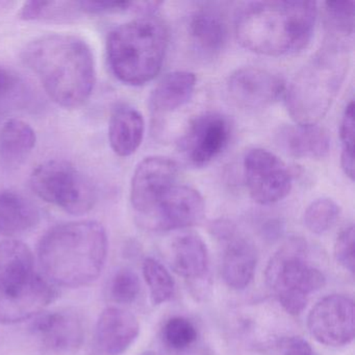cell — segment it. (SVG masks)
<instances>
[{"label":"cell","mask_w":355,"mask_h":355,"mask_svg":"<svg viewBox=\"0 0 355 355\" xmlns=\"http://www.w3.org/2000/svg\"><path fill=\"white\" fill-rule=\"evenodd\" d=\"M22 62L37 76L49 98L65 109H78L96 83L94 55L86 41L69 34L39 37L22 51Z\"/></svg>","instance_id":"1"},{"label":"cell","mask_w":355,"mask_h":355,"mask_svg":"<svg viewBox=\"0 0 355 355\" xmlns=\"http://www.w3.org/2000/svg\"><path fill=\"white\" fill-rule=\"evenodd\" d=\"M107 251L109 239L103 224L82 220L51 228L39 243L38 259L51 284L78 288L99 277Z\"/></svg>","instance_id":"2"},{"label":"cell","mask_w":355,"mask_h":355,"mask_svg":"<svg viewBox=\"0 0 355 355\" xmlns=\"http://www.w3.org/2000/svg\"><path fill=\"white\" fill-rule=\"evenodd\" d=\"M315 18L317 3L313 1H253L236 17V38L245 49L257 55H292L309 44Z\"/></svg>","instance_id":"3"},{"label":"cell","mask_w":355,"mask_h":355,"mask_svg":"<svg viewBox=\"0 0 355 355\" xmlns=\"http://www.w3.org/2000/svg\"><path fill=\"white\" fill-rule=\"evenodd\" d=\"M348 49L330 40L301 68L286 89V103L296 124H317L338 96L349 69Z\"/></svg>","instance_id":"4"},{"label":"cell","mask_w":355,"mask_h":355,"mask_svg":"<svg viewBox=\"0 0 355 355\" xmlns=\"http://www.w3.org/2000/svg\"><path fill=\"white\" fill-rule=\"evenodd\" d=\"M57 288L35 270L34 254L17 240L0 241V324H16L43 313Z\"/></svg>","instance_id":"5"},{"label":"cell","mask_w":355,"mask_h":355,"mask_svg":"<svg viewBox=\"0 0 355 355\" xmlns=\"http://www.w3.org/2000/svg\"><path fill=\"white\" fill-rule=\"evenodd\" d=\"M168 46V31L148 16L126 22L110 33L107 61L114 76L128 86H142L161 71Z\"/></svg>","instance_id":"6"},{"label":"cell","mask_w":355,"mask_h":355,"mask_svg":"<svg viewBox=\"0 0 355 355\" xmlns=\"http://www.w3.org/2000/svg\"><path fill=\"white\" fill-rule=\"evenodd\" d=\"M265 276L282 309L293 315H300L309 296L326 282L324 274L309 261V247L301 238L290 239L272 255Z\"/></svg>","instance_id":"7"},{"label":"cell","mask_w":355,"mask_h":355,"mask_svg":"<svg viewBox=\"0 0 355 355\" xmlns=\"http://www.w3.org/2000/svg\"><path fill=\"white\" fill-rule=\"evenodd\" d=\"M30 187L39 198L70 215H86L97 201L90 178L64 159H51L35 168Z\"/></svg>","instance_id":"8"},{"label":"cell","mask_w":355,"mask_h":355,"mask_svg":"<svg viewBox=\"0 0 355 355\" xmlns=\"http://www.w3.org/2000/svg\"><path fill=\"white\" fill-rule=\"evenodd\" d=\"M205 213V199L200 193L192 187L178 182L137 221L153 232H170L200 223Z\"/></svg>","instance_id":"9"},{"label":"cell","mask_w":355,"mask_h":355,"mask_svg":"<svg viewBox=\"0 0 355 355\" xmlns=\"http://www.w3.org/2000/svg\"><path fill=\"white\" fill-rule=\"evenodd\" d=\"M243 166L247 189L255 202L274 205L290 194V170L273 153L263 148L251 149L245 155Z\"/></svg>","instance_id":"10"},{"label":"cell","mask_w":355,"mask_h":355,"mask_svg":"<svg viewBox=\"0 0 355 355\" xmlns=\"http://www.w3.org/2000/svg\"><path fill=\"white\" fill-rule=\"evenodd\" d=\"M230 137V120L218 112H207L190 122L180 138V151L190 165L205 167L225 150Z\"/></svg>","instance_id":"11"},{"label":"cell","mask_w":355,"mask_h":355,"mask_svg":"<svg viewBox=\"0 0 355 355\" xmlns=\"http://www.w3.org/2000/svg\"><path fill=\"white\" fill-rule=\"evenodd\" d=\"M211 232L224 246V282L234 290H244L252 282L257 269V251L254 244L230 220L213 222Z\"/></svg>","instance_id":"12"},{"label":"cell","mask_w":355,"mask_h":355,"mask_svg":"<svg viewBox=\"0 0 355 355\" xmlns=\"http://www.w3.org/2000/svg\"><path fill=\"white\" fill-rule=\"evenodd\" d=\"M354 313L350 297L338 294L324 297L309 311V334L325 346H346L354 338Z\"/></svg>","instance_id":"13"},{"label":"cell","mask_w":355,"mask_h":355,"mask_svg":"<svg viewBox=\"0 0 355 355\" xmlns=\"http://www.w3.org/2000/svg\"><path fill=\"white\" fill-rule=\"evenodd\" d=\"M180 169L169 157L153 155L137 166L130 182V203L137 220L146 215L159 197L178 184Z\"/></svg>","instance_id":"14"},{"label":"cell","mask_w":355,"mask_h":355,"mask_svg":"<svg viewBox=\"0 0 355 355\" xmlns=\"http://www.w3.org/2000/svg\"><path fill=\"white\" fill-rule=\"evenodd\" d=\"M286 83L278 74L259 67H244L232 72L226 90L232 103L243 109H265L279 101Z\"/></svg>","instance_id":"15"},{"label":"cell","mask_w":355,"mask_h":355,"mask_svg":"<svg viewBox=\"0 0 355 355\" xmlns=\"http://www.w3.org/2000/svg\"><path fill=\"white\" fill-rule=\"evenodd\" d=\"M31 332L45 350L53 354H73L84 343L83 319L72 309L39 313L31 325Z\"/></svg>","instance_id":"16"},{"label":"cell","mask_w":355,"mask_h":355,"mask_svg":"<svg viewBox=\"0 0 355 355\" xmlns=\"http://www.w3.org/2000/svg\"><path fill=\"white\" fill-rule=\"evenodd\" d=\"M140 334L136 315L126 309L109 307L99 315L94 332L95 349L101 355H121Z\"/></svg>","instance_id":"17"},{"label":"cell","mask_w":355,"mask_h":355,"mask_svg":"<svg viewBox=\"0 0 355 355\" xmlns=\"http://www.w3.org/2000/svg\"><path fill=\"white\" fill-rule=\"evenodd\" d=\"M171 265L192 290L200 292L201 288H207L211 261L209 249L200 236L187 234L175 239L171 246Z\"/></svg>","instance_id":"18"},{"label":"cell","mask_w":355,"mask_h":355,"mask_svg":"<svg viewBox=\"0 0 355 355\" xmlns=\"http://www.w3.org/2000/svg\"><path fill=\"white\" fill-rule=\"evenodd\" d=\"M188 33L194 49L205 57L217 55L227 41L225 18L211 6L198 8L191 14Z\"/></svg>","instance_id":"19"},{"label":"cell","mask_w":355,"mask_h":355,"mask_svg":"<svg viewBox=\"0 0 355 355\" xmlns=\"http://www.w3.org/2000/svg\"><path fill=\"white\" fill-rule=\"evenodd\" d=\"M277 142L297 159H324L330 150L329 134L317 124L284 126L277 132Z\"/></svg>","instance_id":"20"},{"label":"cell","mask_w":355,"mask_h":355,"mask_svg":"<svg viewBox=\"0 0 355 355\" xmlns=\"http://www.w3.org/2000/svg\"><path fill=\"white\" fill-rule=\"evenodd\" d=\"M144 132V118L136 107L126 103L114 107L110 117L109 141L118 157L134 155L142 144Z\"/></svg>","instance_id":"21"},{"label":"cell","mask_w":355,"mask_h":355,"mask_svg":"<svg viewBox=\"0 0 355 355\" xmlns=\"http://www.w3.org/2000/svg\"><path fill=\"white\" fill-rule=\"evenodd\" d=\"M40 222L38 207L15 191L0 192V236L24 234Z\"/></svg>","instance_id":"22"},{"label":"cell","mask_w":355,"mask_h":355,"mask_svg":"<svg viewBox=\"0 0 355 355\" xmlns=\"http://www.w3.org/2000/svg\"><path fill=\"white\" fill-rule=\"evenodd\" d=\"M196 88V76L189 71H174L164 76L153 89L151 109L155 113H169L190 101Z\"/></svg>","instance_id":"23"},{"label":"cell","mask_w":355,"mask_h":355,"mask_svg":"<svg viewBox=\"0 0 355 355\" xmlns=\"http://www.w3.org/2000/svg\"><path fill=\"white\" fill-rule=\"evenodd\" d=\"M36 143V132L28 122L9 120L0 130V159L7 165H20L34 150Z\"/></svg>","instance_id":"24"},{"label":"cell","mask_w":355,"mask_h":355,"mask_svg":"<svg viewBox=\"0 0 355 355\" xmlns=\"http://www.w3.org/2000/svg\"><path fill=\"white\" fill-rule=\"evenodd\" d=\"M143 275L153 305L163 304L173 297L175 282L163 263L153 257H147L143 263Z\"/></svg>","instance_id":"25"},{"label":"cell","mask_w":355,"mask_h":355,"mask_svg":"<svg viewBox=\"0 0 355 355\" xmlns=\"http://www.w3.org/2000/svg\"><path fill=\"white\" fill-rule=\"evenodd\" d=\"M80 13L78 1H26L20 9L24 21L69 19Z\"/></svg>","instance_id":"26"},{"label":"cell","mask_w":355,"mask_h":355,"mask_svg":"<svg viewBox=\"0 0 355 355\" xmlns=\"http://www.w3.org/2000/svg\"><path fill=\"white\" fill-rule=\"evenodd\" d=\"M326 26L331 34L330 40L342 42V38L352 36L354 32V3L327 1L324 3Z\"/></svg>","instance_id":"27"},{"label":"cell","mask_w":355,"mask_h":355,"mask_svg":"<svg viewBox=\"0 0 355 355\" xmlns=\"http://www.w3.org/2000/svg\"><path fill=\"white\" fill-rule=\"evenodd\" d=\"M340 215V207L336 201L330 198H319L306 207L303 222L309 232L322 234L336 223Z\"/></svg>","instance_id":"28"},{"label":"cell","mask_w":355,"mask_h":355,"mask_svg":"<svg viewBox=\"0 0 355 355\" xmlns=\"http://www.w3.org/2000/svg\"><path fill=\"white\" fill-rule=\"evenodd\" d=\"M354 101L351 99L345 107L340 126V166L344 173L354 180Z\"/></svg>","instance_id":"29"},{"label":"cell","mask_w":355,"mask_h":355,"mask_svg":"<svg viewBox=\"0 0 355 355\" xmlns=\"http://www.w3.org/2000/svg\"><path fill=\"white\" fill-rule=\"evenodd\" d=\"M197 336L194 324L184 317L171 318L163 327L164 342L173 350L188 349L196 342Z\"/></svg>","instance_id":"30"},{"label":"cell","mask_w":355,"mask_h":355,"mask_svg":"<svg viewBox=\"0 0 355 355\" xmlns=\"http://www.w3.org/2000/svg\"><path fill=\"white\" fill-rule=\"evenodd\" d=\"M141 292L140 279L132 270L116 272L110 284V297L118 304H130L138 298Z\"/></svg>","instance_id":"31"},{"label":"cell","mask_w":355,"mask_h":355,"mask_svg":"<svg viewBox=\"0 0 355 355\" xmlns=\"http://www.w3.org/2000/svg\"><path fill=\"white\" fill-rule=\"evenodd\" d=\"M355 232L353 224L346 226L338 234L334 243V257L340 267L354 274Z\"/></svg>","instance_id":"32"},{"label":"cell","mask_w":355,"mask_h":355,"mask_svg":"<svg viewBox=\"0 0 355 355\" xmlns=\"http://www.w3.org/2000/svg\"><path fill=\"white\" fill-rule=\"evenodd\" d=\"M80 13L90 15L130 12V1H78Z\"/></svg>","instance_id":"33"},{"label":"cell","mask_w":355,"mask_h":355,"mask_svg":"<svg viewBox=\"0 0 355 355\" xmlns=\"http://www.w3.org/2000/svg\"><path fill=\"white\" fill-rule=\"evenodd\" d=\"M274 355H317L311 345L300 336H286L276 342Z\"/></svg>","instance_id":"34"},{"label":"cell","mask_w":355,"mask_h":355,"mask_svg":"<svg viewBox=\"0 0 355 355\" xmlns=\"http://www.w3.org/2000/svg\"><path fill=\"white\" fill-rule=\"evenodd\" d=\"M16 84H17V78L15 74L5 66L0 65V96H3L13 90Z\"/></svg>","instance_id":"35"},{"label":"cell","mask_w":355,"mask_h":355,"mask_svg":"<svg viewBox=\"0 0 355 355\" xmlns=\"http://www.w3.org/2000/svg\"><path fill=\"white\" fill-rule=\"evenodd\" d=\"M141 355H157V353L153 352V351H147V352L142 353Z\"/></svg>","instance_id":"36"}]
</instances>
